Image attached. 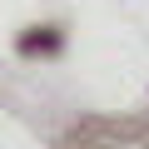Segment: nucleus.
Segmentation results:
<instances>
[{"instance_id":"f257e3e1","label":"nucleus","mask_w":149,"mask_h":149,"mask_svg":"<svg viewBox=\"0 0 149 149\" xmlns=\"http://www.w3.org/2000/svg\"><path fill=\"white\" fill-rule=\"evenodd\" d=\"M70 139H100V144H149V124L129 119H90L80 129H70Z\"/></svg>"}]
</instances>
